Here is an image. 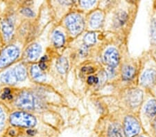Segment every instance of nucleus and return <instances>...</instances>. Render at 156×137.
I'll list each match as a JSON object with an SVG mask.
<instances>
[{
	"label": "nucleus",
	"mask_w": 156,
	"mask_h": 137,
	"mask_svg": "<svg viewBox=\"0 0 156 137\" xmlns=\"http://www.w3.org/2000/svg\"><path fill=\"white\" fill-rule=\"evenodd\" d=\"M19 56V49L17 47L11 45L5 48L0 54V68L9 65Z\"/></svg>",
	"instance_id": "nucleus-3"
},
{
	"label": "nucleus",
	"mask_w": 156,
	"mask_h": 137,
	"mask_svg": "<svg viewBox=\"0 0 156 137\" xmlns=\"http://www.w3.org/2000/svg\"><path fill=\"white\" fill-rule=\"evenodd\" d=\"M104 60V62L108 65H109L110 67L114 68L115 67H116L119 64V53H118L117 51L115 49L110 48L105 52Z\"/></svg>",
	"instance_id": "nucleus-6"
},
{
	"label": "nucleus",
	"mask_w": 156,
	"mask_h": 137,
	"mask_svg": "<svg viewBox=\"0 0 156 137\" xmlns=\"http://www.w3.org/2000/svg\"><path fill=\"white\" fill-rule=\"evenodd\" d=\"M14 70L15 72H16L17 78L18 80V81L24 80L27 76V70L24 66L22 65V64H19V65H17L16 67V69H15Z\"/></svg>",
	"instance_id": "nucleus-17"
},
{
	"label": "nucleus",
	"mask_w": 156,
	"mask_h": 137,
	"mask_svg": "<svg viewBox=\"0 0 156 137\" xmlns=\"http://www.w3.org/2000/svg\"><path fill=\"white\" fill-rule=\"evenodd\" d=\"M108 137H123L122 131L118 125H110L108 130Z\"/></svg>",
	"instance_id": "nucleus-15"
},
{
	"label": "nucleus",
	"mask_w": 156,
	"mask_h": 137,
	"mask_svg": "<svg viewBox=\"0 0 156 137\" xmlns=\"http://www.w3.org/2000/svg\"><path fill=\"white\" fill-rule=\"evenodd\" d=\"M22 13L24 14V15H26L27 17H34L35 15L34 12L29 9H24L22 11Z\"/></svg>",
	"instance_id": "nucleus-24"
},
{
	"label": "nucleus",
	"mask_w": 156,
	"mask_h": 137,
	"mask_svg": "<svg viewBox=\"0 0 156 137\" xmlns=\"http://www.w3.org/2000/svg\"><path fill=\"white\" fill-rule=\"evenodd\" d=\"M31 74L33 78L38 81H43L46 78V76L42 73V69L37 65H34L31 67Z\"/></svg>",
	"instance_id": "nucleus-11"
},
{
	"label": "nucleus",
	"mask_w": 156,
	"mask_h": 137,
	"mask_svg": "<svg viewBox=\"0 0 156 137\" xmlns=\"http://www.w3.org/2000/svg\"><path fill=\"white\" fill-rule=\"evenodd\" d=\"M39 67H40V69H42V70H43V69H46L47 66H46V64H45L44 62H40V64H39Z\"/></svg>",
	"instance_id": "nucleus-29"
},
{
	"label": "nucleus",
	"mask_w": 156,
	"mask_h": 137,
	"mask_svg": "<svg viewBox=\"0 0 156 137\" xmlns=\"http://www.w3.org/2000/svg\"><path fill=\"white\" fill-rule=\"evenodd\" d=\"M98 82H99V79L97 78H95L94 76H90L87 79V83L90 84H97Z\"/></svg>",
	"instance_id": "nucleus-26"
},
{
	"label": "nucleus",
	"mask_w": 156,
	"mask_h": 137,
	"mask_svg": "<svg viewBox=\"0 0 156 137\" xmlns=\"http://www.w3.org/2000/svg\"><path fill=\"white\" fill-rule=\"evenodd\" d=\"M41 53V47L37 44L30 46L27 50V56L30 60H35Z\"/></svg>",
	"instance_id": "nucleus-10"
},
{
	"label": "nucleus",
	"mask_w": 156,
	"mask_h": 137,
	"mask_svg": "<svg viewBox=\"0 0 156 137\" xmlns=\"http://www.w3.org/2000/svg\"><path fill=\"white\" fill-rule=\"evenodd\" d=\"M0 81L2 83L9 84H15L17 83L18 80L17 78L16 72L15 70H9L5 72L0 77Z\"/></svg>",
	"instance_id": "nucleus-9"
},
{
	"label": "nucleus",
	"mask_w": 156,
	"mask_h": 137,
	"mask_svg": "<svg viewBox=\"0 0 156 137\" xmlns=\"http://www.w3.org/2000/svg\"><path fill=\"white\" fill-rule=\"evenodd\" d=\"M124 132L126 137H135L140 132L139 122L133 116L126 117L124 124Z\"/></svg>",
	"instance_id": "nucleus-4"
},
{
	"label": "nucleus",
	"mask_w": 156,
	"mask_h": 137,
	"mask_svg": "<svg viewBox=\"0 0 156 137\" xmlns=\"http://www.w3.org/2000/svg\"><path fill=\"white\" fill-rule=\"evenodd\" d=\"M82 6L85 7V8H89L91 7L92 5H94L96 2L95 1H81L80 2Z\"/></svg>",
	"instance_id": "nucleus-23"
},
{
	"label": "nucleus",
	"mask_w": 156,
	"mask_h": 137,
	"mask_svg": "<svg viewBox=\"0 0 156 137\" xmlns=\"http://www.w3.org/2000/svg\"><path fill=\"white\" fill-rule=\"evenodd\" d=\"M2 30H3L5 37L6 38H9L12 36V31H13V26H12L11 22L7 20L3 22V24H2Z\"/></svg>",
	"instance_id": "nucleus-19"
},
{
	"label": "nucleus",
	"mask_w": 156,
	"mask_h": 137,
	"mask_svg": "<svg viewBox=\"0 0 156 137\" xmlns=\"http://www.w3.org/2000/svg\"><path fill=\"white\" fill-rule=\"evenodd\" d=\"M155 129H156V122H155Z\"/></svg>",
	"instance_id": "nucleus-30"
},
{
	"label": "nucleus",
	"mask_w": 156,
	"mask_h": 137,
	"mask_svg": "<svg viewBox=\"0 0 156 137\" xmlns=\"http://www.w3.org/2000/svg\"><path fill=\"white\" fill-rule=\"evenodd\" d=\"M65 24L72 35H76L81 33L84 29V21L81 16L77 14H71L67 16L65 19Z\"/></svg>",
	"instance_id": "nucleus-2"
},
{
	"label": "nucleus",
	"mask_w": 156,
	"mask_h": 137,
	"mask_svg": "<svg viewBox=\"0 0 156 137\" xmlns=\"http://www.w3.org/2000/svg\"><path fill=\"white\" fill-rule=\"evenodd\" d=\"M56 68L57 70L58 71L60 74H64L66 73L68 70L69 64L68 62H67V59L64 58V57H61L56 62Z\"/></svg>",
	"instance_id": "nucleus-13"
},
{
	"label": "nucleus",
	"mask_w": 156,
	"mask_h": 137,
	"mask_svg": "<svg viewBox=\"0 0 156 137\" xmlns=\"http://www.w3.org/2000/svg\"><path fill=\"white\" fill-rule=\"evenodd\" d=\"M128 15L126 12L124 11H119L117 14V16L115 17V23L116 24L117 26H122L124 24L127 20Z\"/></svg>",
	"instance_id": "nucleus-20"
},
{
	"label": "nucleus",
	"mask_w": 156,
	"mask_h": 137,
	"mask_svg": "<svg viewBox=\"0 0 156 137\" xmlns=\"http://www.w3.org/2000/svg\"><path fill=\"white\" fill-rule=\"evenodd\" d=\"M53 41H54V45L56 47L62 46L65 42L64 36L60 31H55L53 36Z\"/></svg>",
	"instance_id": "nucleus-18"
},
{
	"label": "nucleus",
	"mask_w": 156,
	"mask_h": 137,
	"mask_svg": "<svg viewBox=\"0 0 156 137\" xmlns=\"http://www.w3.org/2000/svg\"><path fill=\"white\" fill-rule=\"evenodd\" d=\"M104 20V16L101 12H96L91 17L90 19V26L94 29H97L101 26Z\"/></svg>",
	"instance_id": "nucleus-12"
},
{
	"label": "nucleus",
	"mask_w": 156,
	"mask_h": 137,
	"mask_svg": "<svg viewBox=\"0 0 156 137\" xmlns=\"http://www.w3.org/2000/svg\"><path fill=\"white\" fill-rule=\"evenodd\" d=\"M142 92L139 89H133L128 93V103L133 107H137L142 101Z\"/></svg>",
	"instance_id": "nucleus-8"
},
{
	"label": "nucleus",
	"mask_w": 156,
	"mask_h": 137,
	"mask_svg": "<svg viewBox=\"0 0 156 137\" xmlns=\"http://www.w3.org/2000/svg\"><path fill=\"white\" fill-rule=\"evenodd\" d=\"M82 71L86 74H91L94 72V69L91 67H84L82 68Z\"/></svg>",
	"instance_id": "nucleus-27"
},
{
	"label": "nucleus",
	"mask_w": 156,
	"mask_h": 137,
	"mask_svg": "<svg viewBox=\"0 0 156 137\" xmlns=\"http://www.w3.org/2000/svg\"><path fill=\"white\" fill-rule=\"evenodd\" d=\"M156 79V71L153 69H147L141 77V84L144 87H149L154 83Z\"/></svg>",
	"instance_id": "nucleus-7"
},
{
	"label": "nucleus",
	"mask_w": 156,
	"mask_h": 137,
	"mask_svg": "<svg viewBox=\"0 0 156 137\" xmlns=\"http://www.w3.org/2000/svg\"><path fill=\"white\" fill-rule=\"evenodd\" d=\"M135 69L133 67L127 65L122 69V77L125 80H131L135 76Z\"/></svg>",
	"instance_id": "nucleus-14"
},
{
	"label": "nucleus",
	"mask_w": 156,
	"mask_h": 137,
	"mask_svg": "<svg viewBox=\"0 0 156 137\" xmlns=\"http://www.w3.org/2000/svg\"><path fill=\"white\" fill-rule=\"evenodd\" d=\"M145 112L148 116L153 117L156 115V101L151 100L145 107Z\"/></svg>",
	"instance_id": "nucleus-16"
},
{
	"label": "nucleus",
	"mask_w": 156,
	"mask_h": 137,
	"mask_svg": "<svg viewBox=\"0 0 156 137\" xmlns=\"http://www.w3.org/2000/svg\"><path fill=\"white\" fill-rule=\"evenodd\" d=\"M4 115L2 109L0 108V128H2L4 126Z\"/></svg>",
	"instance_id": "nucleus-28"
},
{
	"label": "nucleus",
	"mask_w": 156,
	"mask_h": 137,
	"mask_svg": "<svg viewBox=\"0 0 156 137\" xmlns=\"http://www.w3.org/2000/svg\"><path fill=\"white\" fill-rule=\"evenodd\" d=\"M16 104L19 108L24 109H32L34 108V98L29 92L21 93L16 100Z\"/></svg>",
	"instance_id": "nucleus-5"
},
{
	"label": "nucleus",
	"mask_w": 156,
	"mask_h": 137,
	"mask_svg": "<svg viewBox=\"0 0 156 137\" xmlns=\"http://www.w3.org/2000/svg\"><path fill=\"white\" fill-rule=\"evenodd\" d=\"M151 34L152 41L156 43V19H153L151 26Z\"/></svg>",
	"instance_id": "nucleus-22"
},
{
	"label": "nucleus",
	"mask_w": 156,
	"mask_h": 137,
	"mask_svg": "<svg viewBox=\"0 0 156 137\" xmlns=\"http://www.w3.org/2000/svg\"><path fill=\"white\" fill-rule=\"evenodd\" d=\"M10 122L14 126L31 128L36 125V119L31 114L23 111L15 112L10 117Z\"/></svg>",
	"instance_id": "nucleus-1"
},
{
	"label": "nucleus",
	"mask_w": 156,
	"mask_h": 137,
	"mask_svg": "<svg viewBox=\"0 0 156 137\" xmlns=\"http://www.w3.org/2000/svg\"><path fill=\"white\" fill-rule=\"evenodd\" d=\"M139 137H145V136H139Z\"/></svg>",
	"instance_id": "nucleus-31"
},
{
	"label": "nucleus",
	"mask_w": 156,
	"mask_h": 137,
	"mask_svg": "<svg viewBox=\"0 0 156 137\" xmlns=\"http://www.w3.org/2000/svg\"><path fill=\"white\" fill-rule=\"evenodd\" d=\"M2 98L4 99H11L12 98V96L11 94V91H10L9 89H5L4 92L2 94Z\"/></svg>",
	"instance_id": "nucleus-25"
},
{
	"label": "nucleus",
	"mask_w": 156,
	"mask_h": 137,
	"mask_svg": "<svg viewBox=\"0 0 156 137\" xmlns=\"http://www.w3.org/2000/svg\"><path fill=\"white\" fill-rule=\"evenodd\" d=\"M96 34L93 32H90L84 37V42L87 46L93 45L96 42Z\"/></svg>",
	"instance_id": "nucleus-21"
}]
</instances>
